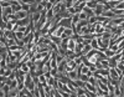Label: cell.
<instances>
[{
  "instance_id": "obj_1",
  "label": "cell",
  "mask_w": 124,
  "mask_h": 97,
  "mask_svg": "<svg viewBox=\"0 0 124 97\" xmlns=\"http://www.w3.org/2000/svg\"><path fill=\"white\" fill-rule=\"evenodd\" d=\"M39 4H40V0H35L32 5H30V11H29L30 15H34V14H36V12H37V6H39Z\"/></svg>"
},
{
  "instance_id": "obj_2",
  "label": "cell",
  "mask_w": 124,
  "mask_h": 97,
  "mask_svg": "<svg viewBox=\"0 0 124 97\" xmlns=\"http://www.w3.org/2000/svg\"><path fill=\"white\" fill-rule=\"evenodd\" d=\"M11 14H14V12H12V8L11 6H9V8H1V17H6V16L11 15Z\"/></svg>"
},
{
  "instance_id": "obj_3",
  "label": "cell",
  "mask_w": 124,
  "mask_h": 97,
  "mask_svg": "<svg viewBox=\"0 0 124 97\" xmlns=\"http://www.w3.org/2000/svg\"><path fill=\"white\" fill-rule=\"evenodd\" d=\"M57 26V25H56ZM65 31V28H62V26H57V29L55 30V32L52 34V36H56V37H61L62 34Z\"/></svg>"
},
{
  "instance_id": "obj_4",
  "label": "cell",
  "mask_w": 124,
  "mask_h": 97,
  "mask_svg": "<svg viewBox=\"0 0 124 97\" xmlns=\"http://www.w3.org/2000/svg\"><path fill=\"white\" fill-rule=\"evenodd\" d=\"M67 65H68V64H67V61H66V60H63L61 64H58V67H57V70H58V72H62V73H63V72H66Z\"/></svg>"
},
{
  "instance_id": "obj_5",
  "label": "cell",
  "mask_w": 124,
  "mask_h": 97,
  "mask_svg": "<svg viewBox=\"0 0 124 97\" xmlns=\"http://www.w3.org/2000/svg\"><path fill=\"white\" fill-rule=\"evenodd\" d=\"M1 35H4L6 39H9V40H15L16 39V36H15V31H9V30H6L4 34H1Z\"/></svg>"
},
{
  "instance_id": "obj_6",
  "label": "cell",
  "mask_w": 124,
  "mask_h": 97,
  "mask_svg": "<svg viewBox=\"0 0 124 97\" xmlns=\"http://www.w3.org/2000/svg\"><path fill=\"white\" fill-rule=\"evenodd\" d=\"M16 15V19L17 20H23V19H25V17H29V12H26V11H24V10H21L20 12H17V14H15Z\"/></svg>"
},
{
  "instance_id": "obj_7",
  "label": "cell",
  "mask_w": 124,
  "mask_h": 97,
  "mask_svg": "<svg viewBox=\"0 0 124 97\" xmlns=\"http://www.w3.org/2000/svg\"><path fill=\"white\" fill-rule=\"evenodd\" d=\"M67 77L70 78L71 81H76V80H78V75H77V71H76V70H74V71L67 72Z\"/></svg>"
},
{
  "instance_id": "obj_8",
  "label": "cell",
  "mask_w": 124,
  "mask_h": 97,
  "mask_svg": "<svg viewBox=\"0 0 124 97\" xmlns=\"http://www.w3.org/2000/svg\"><path fill=\"white\" fill-rule=\"evenodd\" d=\"M108 3V5L110 6V9H116L119 4L122 3V0H109V1H107Z\"/></svg>"
},
{
  "instance_id": "obj_9",
  "label": "cell",
  "mask_w": 124,
  "mask_h": 97,
  "mask_svg": "<svg viewBox=\"0 0 124 97\" xmlns=\"http://www.w3.org/2000/svg\"><path fill=\"white\" fill-rule=\"evenodd\" d=\"M31 19H32V21H34V24L36 25V24H39V21H40V19H41V12H36V14H34V15H31Z\"/></svg>"
},
{
  "instance_id": "obj_10",
  "label": "cell",
  "mask_w": 124,
  "mask_h": 97,
  "mask_svg": "<svg viewBox=\"0 0 124 97\" xmlns=\"http://www.w3.org/2000/svg\"><path fill=\"white\" fill-rule=\"evenodd\" d=\"M74 47H76V41H74L73 39H70V41H68V46H67V50H68V51H73V52H74Z\"/></svg>"
},
{
  "instance_id": "obj_11",
  "label": "cell",
  "mask_w": 124,
  "mask_h": 97,
  "mask_svg": "<svg viewBox=\"0 0 124 97\" xmlns=\"http://www.w3.org/2000/svg\"><path fill=\"white\" fill-rule=\"evenodd\" d=\"M104 55L107 56L108 59H112V57H114L117 54H116L113 50H110V48H105V50H104Z\"/></svg>"
},
{
  "instance_id": "obj_12",
  "label": "cell",
  "mask_w": 124,
  "mask_h": 97,
  "mask_svg": "<svg viewBox=\"0 0 124 97\" xmlns=\"http://www.w3.org/2000/svg\"><path fill=\"white\" fill-rule=\"evenodd\" d=\"M83 12H85V14L88 16V17H92V16H94V11L92 10V9H89V8H85L83 9Z\"/></svg>"
},
{
  "instance_id": "obj_13",
  "label": "cell",
  "mask_w": 124,
  "mask_h": 97,
  "mask_svg": "<svg viewBox=\"0 0 124 97\" xmlns=\"http://www.w3.org/2000/svg\"><path fill=\"white\" fill-rule=\"evenodd\" d=\"M91 46H92V48H94V50H98V51L101 50V47H99V45H98V40H97V37L92 40Z\"/></svg>"
},
{
  "instance_id": "obj_14",
  "label": "cell",
  "mask_w": 124,
  "mask_h": 97,
  "mask_svg": "<svg viewBox=\"0 0 124 97\" xmlns=\"http://www.w3.org/2000/svg\"><path fill=\"white\" fill-rule=\"evenodd\" d=\"M19 69H20V70H23V71H24L26 75L30 72V67H29V65H27V64H21V65L19 66Z\"/></svg>"
},
{
  "instance_id": "obj_15",
  "label": "cell",
  "mask_w": 124,
  "mask_h": 97,
  "mask_svg": "<svg viewBox=\"0 0 124 97\" xmlns=\"http://www.w3.org/2000/svg\"><path fill=\"white\" fill-rule=\"evenodd\" d=\"M51 41L54 42L55 45L60 46V45H61V42H62V39H61V37H56V36H52V35H51Z\"/></svg>"
},
{
  "instance_id": "obj_16",
  "label": "cell",
  "mask_w": 124,
  "mask_h": 97,
  "mask_svg": "<svg viewBox=\"0 0 124 97\" xmlns=\"http://www.w3.org/2000/svg\"><path fill=\"white\" fill-rule=\"evenodd\" d=\"M86 90H87V91H89V92H94V93H96L97 86H93V85H91L89 82H87V83H86Z\"/></svg>"
},
{
  "instance_id": "obj_17",
  "label": "cell",
  "mask_w": 124,
  "mask_h": 97,
  "mask_svg": "<svg viewBox=\"0 0 124 97\" xmlns=\"http://www.w3.org/2000/svg\"><path fill=\"white\" fill-rule=\"evenodd\" d=\"M97 5H98V1H87V8L92 9L93 11H94V9L97 8Z\"/></svg>"
},
{
  "instance_id": "obj_18",
  "label": "cell",
  "mask_w": 124,
  "mask_h": 97,
  "mask_svg": "<svg viewBox=\"0 0 124 97\" xmlns=\"http://www.w3.org/2000/svg\"><path fill=\"white\" fill-rule=\"evenodd\" d=\"M91 50H93L91 45H85V47H83V50H82V56H86Z\"/></svg>"
},
{
  "instance_id": "obj_19",
  "label": "cell",
  "mask_w": 124,
  "mask_h": 97,
  "mask_svg": "<svg viewBox=\"0 0 124 97\" xmlns=\"http://www.w3.org/2000/svg\"><path fill=\"white\" fill-rule=\"evenodd\" d=\"M54 17H55V14H54V11H52V10H48L46 12V19H47V21H52V20H54Z\"/></svg>"
},
{
  "instance_id": "obj_20",
  "label": "cell",
  "mask_w": 124,
  "mask_h": 97,
  "mask_svg": "<svg viewBox=\"0 0 124 97\" xmlns=\"http://www.w3.org/2000/svg\"><path fill=\"white\" fill-rule=\"evenodd\" d=\"M39 80H40V83H41L42 86H46V85H47V81H46V76H45V73L41 75V76H39Z\"/></svg>"
},
{
  "instance_id": "obj_21",
  "label": "cell",
  "mask_w": 124,
  "mask_h": 97,
  "mask_svg": "<svg viewBox=\"0 0 124 97\" xmlns=\"http://www.w3.org/2000/svg\"><path fill=\"white\" fill-rule=\"evenodd\" d=\"M97 52H98V50H94V48H93V50H91V51L86 55V57H87V59H91V57H93V56L97 55Z\"/></svg>"
},
{
  "instance_id": "obj_22",
  "label": "cell",
  "mask_w": 124,
  "mask_h": 97,
  "mask_svg": "<svg viewBox=\"0 0 124 97\" xmlns=\"http://www.w3.org/2000/svg\"><path fill=\"white\" fill-rule=\"evenodd\" d=\"M74 83H76V85H77L78 87H82V89H86V83L83 82L82 80H79V78H78V80H76V81H74Z\"/></svg>"
},
{
  "instance_id": "obj_23",
  "label": "cell",
  "mask_w": 124,
  "mask_h": 97,
  "mask_svg": "<svg viewBox=\"0 0 124 97\" xmlns=\"http://www.w3.org/2000/svg\"><path fill=\"white\" fill-rule=\"evenodd\" d=\"M17 86H19V82H17V80H14V81H11V83H10V90H15V89H17Z\"/></svg>"
},
{
  "instance_id": "obj_24",
  "label": "cell",
  "mask_w": 124,
  "mask_h": 97,
  "mask_svg": "<svg viewBox=\"0 0 124 97\" xmlns=\"http://www.w3.org/2000/svg\"><path fill=\"white\" fill-rule=\"evenodd\" d=\"M15 36H16V40H24L25 34H24V32H19V31H16V32H15Z\"/></svg>"
},
{
  "instance_id": "obj_25",
  "label": "cell",
  "mask_w": 124,
  "mask_h": 97,
  "mask_svg": "<svg viewBox=\"0 0 124 97\" xmlns=\"http://www.w3.org/2000/svg\"><path fill=\"white\" fill-rule=\"evenodd\" d=\"M89 73V67L86 65H82V75H88Z\"/></svg>"
},
{
  "instance_id": "obj_26",
  "label": "cell",
  "mask_w": 124,
  "mask_h": 97,
  "mask_svg": "<svg viewBox=\"0 0 124 97\" xmlns=\"http://www.w3.org/2000/svg\"><path fill=\"white\" fill-rule=\"evenodd\" d=\"M76 92H77V95H78V96H83V95H86V89H82V87H78Z\"/></svg>"
},
{
  "instance_id": "obj_27",
  "label": "cell",
  "mask_w": 124,
  "mask_h": 97,
  "mask_svg": "<svg viewBox=\"0 0 124 97\" xmlns=\"http://www.w3.org/2000/svg\"><path fill=\"white\" fill-rule=\"evenodd\" d=\"M12 4H11V0L10 1H5V0H3L1 1V8H9V6H11Z\"/></svg>"
},
{
  "instance_id": "obj_28",
  "label": "cell",
  "mask_w": 124,
  "mask_h": 97,
  "mask_svg": "<svg viewBox=\"0 0 124 97\" xmlns=\"http://www.w3.org/2000/svg\"><path fill=\"white\" fill-rule=\"evenodd\" d=\"M79 80H82L85 83H87L88 81H89V77H88L87 75H81V76H79Z\"/></svg>"
},
{
  "instance_id": "obj_29",
  "label": "cell",
  "mask_w": 124,
  "mask_h": 97,
  "mask_svg": "<svg viewBox=\"0 0 124 97\" xmlns=\"http://www.w3.org/2000/svg\"><path fill=\"white\" fill-rule=\"evenodd\" d=\"M88 19H89V17H88L83 11H82V12H79V20H88Z\"/></svg>"
},
{
  "instance_id": "obj_30",
  "label": "cell",
  "mask_w": 124,
  "mask_h": 97,
  "mask_svg": "<svg viewBox=\"0 0 124 97\" xmlns=\"http://www.w3.org/2000/svg\"><path fill=\"white\" fill-rule=\"evenodd\" d=\"M101 37L102 39H110V37H112V34H110V32H104Z\"/></svg>"
},
{
  "instance_id": "obj_31",
  "label": "cell",
  "mask_w": 124,
  "mask_h": 97,
  "mask_svg": "<svg viewBox=\"0 0 124 97\" xmlns=\"http://www.w3.org/2000/svg\"><path fill=\"white\" fill-rule=\"evenodd\" d=\"M66 8H67V9L73 8V1H66Z\"/></svg>"
},
{
  "instance_id": "obj_32",
  "label": "cell",
  "mask_w": 124,
  "mask_h": 97,
  "mask_svg": "<svg viewBox=\"0 0 124 97\" xmlns=\"http://www.w3.org/2000/svg\"><path fill=\"white\" fill-rule=\"evenodd\" d=\"M74 62H76V65H77V66L82 65V59H81V57H77V59L74 60Z\"/></svg>"
},
{
  "instance_id": "obj_33",
  "label": "cell",
  "mask_w": 124,
  "mask_h": 97,
  "mask_svg": "<svg viewBox=\"0 0 124 97\" xmlns=\"http://www.w3.org/2000/svg\"><path fill=\"white\" fill-rule=\"evenodd\" d=\"M89 71H91V72H93V73H94V72L97 71V67H96L94 65H91V66H89Z\"/></svg>"
},
{
  "instance_id": "obj_34",
  "label": "cell",
  "mask_w": 124,
  "mask_h": 97,
  "mask_svg": "<svg viewBox=\"0 0 124 97\" xmlns=\"http://www.w3.org/2000/svg\"><path fill=\"white\" fill-rule=\"evenodd\" d=\"M81 3H82V1H79V0H76V1H73V8L79 6V5H81Z\"/></svg>"
},
{
  "instance_id": "obj_35",
  "label": "cell",
  "mask_w": 124,
  "mask_h": 97,
  "mask_svg": "<svg viewBox=\"0 0 124 97\" xmlns=\"http://www.w3.org/2000/svg\"><path fill=\"white\" fill-rule=\"evenodd\" d=\"M94 66L97 67V70H102V69H103V66H102V64L99 62V61H98V62H97V64H96Z\"/></svg>"
},
{
  "instance_id": "obj_36",
  "label": "cell",
  "mask_w": 124,
  "mask_h": 97,
  "mask_svg": "<svg viewBox=\"0 0 124 97\" xmlns=\"http://www.w3.org/2000/svg\"><path fill=\"white\" fill-rule=\"evenodd\" d=\"M70 97H78V95H77V92H71Z\"/></svg>"
},
{
  "instance_id": "obj_37",
  "label": "cell",
  "mask_w": 124,
  "mask_h": 97,
  "mask_svg": "<svg viewBox=\"0 0 124 97\" xmlns=\"http://www.w3.org/2000/svg\"><path fill=\"white\" fill-rule=\"evenodd\" d=\"M55 97H62V96H61V93H60V92L57 91V90H55Z\"/></svg>"
},
{
  "instance_id": "obj_38",
  "label": "cell",
  "mask_w": 124,
  "mask_h": 97,
  "mask_svg": "<svg viewBox=\"0 0 124 97\" xmlns=\"http://www.w3.org/2000/svg\"><path fill=\"white\" fill-rule=\"evenodd\" d=\"M102 97H110L109 95H104V96H102Z\"/></svg>"
},
{
  "instance_id": "obj_39",
  "label": "cell",
  "mask_w": 124,
  "mask_h": 97,
  "mask_svg": "<svg viewBox=\"0 0 124 97\" xmlns=\"http://www.w3.org/2000/svg\"><path fill=\"white\" fill-rule=\"evenodd\" d=\"M123 77H124V73H123Z\"/></svg>"
},
{
  "instance_id": "obj_40",
  "label": "cell",
  "mask_w": 124,
  "mask_h": 97,
  "mask_svg": "<svg viewBox=\"0 0 124 97\" xmlns=\"http://www.w3.org/2000/svg\"><path fill=\"white\" fill-rule=\"evenodd\" d=\"M17 97H20V96H17Z\"/></svg>"
}]
</instances>
